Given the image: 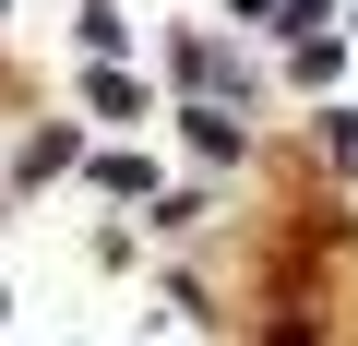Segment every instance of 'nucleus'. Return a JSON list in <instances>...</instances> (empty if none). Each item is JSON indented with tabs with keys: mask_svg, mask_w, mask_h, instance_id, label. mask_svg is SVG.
Segmentation results:
<instances>
[{
	"mask_svg": "<svg viewBox=\"0 0 358 346\" xmlns=\"http://www.w3.org/2000/svg\"><path fill=\"white\" fill-rule=\"evenodd\" d=\"M239 143H251V131H239V120H227V108H192V155H215V167H227V155H239Z\"/></svg>",
	"mask_w": 358,
	"mask_h": 346,
	"instance_id": "nucleus-3",
	"label": "nucleus"
},
{
	"mask_svg": "<svg viewBox=\"0 0 358 346\" xmlns=\"http://www.w3.org/2000/svg\"><path fill=\"white\" fill-rule=\"evenodd\" d=\"M310 131H322V155H334V167H358V108H322Z\"/></svg>",
	"mask_w": 358,
	"mask_h": 346,
	"instance_id": "nucleus-4",
	"label": "nucleus"
},
{
	"mask_svg": "<svg viewBox=\"0 0 358 346\" xmlns=\"http://www.w3.org/2000/svg\"><path fill=\"white\" fill-rule=\"evenodd\" d=\"M84 108H108V120H143V84H131L120 60H96V72H84Z\"/></svg>",
	"mask_w": 358,
	"mask_h": 346,
	"instance_id": "nucleus-1",
	"label": "nucleus"
},
{
	"mask_svg": "<svg viewBox=\"0 0 358 346\" xmlns=\"http://www.w3.org/2000/svg\"><path fill=\"white\" fill-rule=\"evenodd\" d=\"M72 36H84V48H96V60H120V48H131V24H120V13H108V0H84V13H72Z\"/></svg>",
	"mask_w": 358,
	"mask_h": 346,
	"instance_id": "nucleus-2",
	"label": "nucleus"
}]
</instances>
